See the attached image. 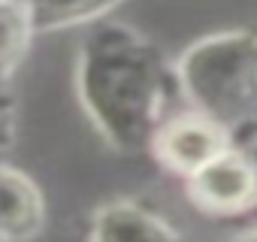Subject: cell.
I'll return each instance as SVG.
<instances>
[{
  "label": "cell",
  "instance_id": "obj_2",
  "mask_svg": "<svg viewBox=\"0 0 257 242\" xmlns=\"http://www.w3.org/2000/svg\"><path fill=\"white\" fill-rule=\"evenodd\" d=\"M179 82L194 112L227 128L257 100V40L218 34L191 46L179 64Z\"/></svg>",
  "mask_w": 257,
  "mask_h": 242
},
{
  "label": "cell",
  "instance_id": "obj_7",
  "mask_svg": "<svg viewBox=\"0 0 257 242\" xmlns=\"http://www.w3.org/2000/svg\"><path fill=\"white\" fill-rule=\"evenodd\" d=\"M118 0H28L31 31H58L70 25H85L109 13Z\"/></svg>",
  "mask_w": 257,
  "mask_h": 242
},
{
  "label": "cell",
  "instance_id": "obj_8",
  "mask_svg": "<svg viewBox=\"0 0 257 242\" xmlns=\"http://www.w3.org/2000/svg\"><path fill=\"white\" fill-rule=\"evenodd\" d=\"M4 149H7V134H4V125H0V173H4Z\"/></svg>",
  "mask_w": 257,
  "mask_h": 242
},
{
  "label": "cell",
  "instance_id": "obj_3",
  "mask_svg": "<svg viewBox=\"0 0 257 242\" xmlns=\"http://www.w3.org/2000/svg\"><path fill=\"white\" fill-rule=\"evenodd\" d=\"M188 179L191 200L209 212L233 215L257 203V167L239 152L224 149Z\"/></svg>",
  "mask_w": 257,
  "mask_h": 242
},
{
  "label": "cell",
  "instance_id": "obj_9",
  "mask_svg": "<svg viewBox=\"0 0 257 242\" xmlns=\"http://www.w3.org/2000/svg\"><path fill=\"white\" fill-rule=\"evenodd\" d=\"M239 242H257V233H251V236H245V239H239Z\"/></svg>",
  "mask_w": 257,
  "mask_h": 242
},
{
  "label": "cell",
  "instance_id": "obj_6",
  "mask_svg": "<svg viewBox=\"0 0 257 242\" xmlns=\"http://www.w3.org/2000/svg\"><path fill=\"white\" fill-rule=\"evenodd\" d=\"M43 224L40 191L16 170L0 173V236L28 239Z\"/></svg>",
  "mask_w": 257,
  "mask_h": 242
},
{
  "label": "cell",
  "instance_id": "obj_1",
  "mask_svg": "<svg viewBox=\"0 0 257 242\" xmlns=\"http://www.w3.org/2000/svg\"><path fill=\"white\" fill-rule=\"evenodd\" d=\"M79 94L115 149L134 152L155 140L164 70L155 49L134 31L118 25L91 31L79 55Z\"/></svg>",
  "mask_w": 257,
  "mask_h": 242
},
{
  "label": "cell",
  "instance_id": "obj_5",
  "mask_svg": "<svg viewBox=\"0 0 257 242\" xmlns=\"http://www.w3.org/2000/svg\"><path fill=\"white\" fill-rule=\"evenodd\" d=\"M91 242H185L167 221L137 203H112L94 215Z\"/></svg>",
  "mask_w": 257,
  "mask_h": 242
},
{
  "label": "cell",
  "instance_id": "obj_4",
  "mask_svg": "<svg viewBox=\"0 0 257 242\" xmlns=\"http://www.w3.org/2000/svg\"><path fill=\"white\" fill-rule=\"evenodd\" d=\"M152 146H155L158 158L182 176L197 173L203 164H209L215 155H221L227 149L224 128L200 112L179 115V118L167 121V125H161Z\"/></svg>",
  "mask_w": 257,
  "mask_h": 242
}]
</instances>
